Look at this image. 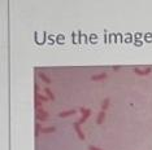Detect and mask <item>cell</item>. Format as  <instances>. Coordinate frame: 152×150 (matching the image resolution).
<instances>
[{"label": "cell", "instance_id": "obj_1", "mask_svg": "<svg viewBox=\"0 0 152 150\" xmlns=\"http://www.w3.org/2000/svg\"><path fill=\"white\" fill-rule=\"evenodd\" d=\"M134 73H135L136 75H140V76H146V75H148V74L152 73V69H151V67H147V69H144V70H140V69H138V67H135V69H134Z\"/></svg>", "mask_w": 152, "mask_h": 150}, {"label": "cell", "instance_id": "obj_2", "mask_svg": "<svg viewBox=\"0 0 152 150\" xmlns=\"http://www.w3.org/2000/svg\"><path fill=\"white\" fill-rule=\"evenodd\" d=\"M73 126H74V129H75V132H77L78 137L81 138V140H85L86 137H85V133H83V132H82V129H81V124H79L78 122H75Z\"/></svg>", "mask_w": 152, "mask_h": 150}, {"label": "cell", "instance_id": "obj_3", "mask_svg": "<svg viewBox=\"0 0 152 150\" xmlns=\"http://www.w3.org/2000/svg\"><path fill=\"white\" fill-rule=\"evenodd\" d=\"M107 78V74L105 73H101V74H96V75H92L91 76V80L92 82H98V80H103Z\"/></svg>", "mask_w": 152, "mask_h": 150}, {"label": "cell", "instance_id": "obj_4", "mask_svg": "<svg viewBox=\"0 0 152 150\" xmlns=\"http://www.w3.org/2000/svg\"><path fill=\"white\" fill-rule=\"evenodd\" d=\"M74 114H75V110H66V111L59 112V117L60 118H66V117H70V115H74Z\"/></svg>", "mask_w": 152, "mask_h": 150}, {"label": "cell", "instance_id": "obj_5", "mask_svg": "<svg viewBox=\"0 0 152 150\" xmlns=\"http://www.w3.org/2000/svg\"><path fill=\"white\" fill-rule=\"evenodd\" d=\"M90 115H91V110H90V109H87V111H86L85 114L82 115V118H81V119H79V120H78V123H79V124H82V123H85V122L87 120V119L90 118Z\"/></svg>", "mask_w": 152, "mask_h": 150}, {"label": "cell", "instance_id": "obj_6", "mask_svg": "<svg viewBox=\"0 0 152 150\" xmlns=\"http://www.w3.org/2000/svg\"><path fill=\"white\" fill-rule=\"evenodd\" d=\"M104 118H105V111L100 110V111H99V114H98V119H96V123H98V124H101V123L104 122Z\"/></svg>", "mask_w": 152, "mask_h": 150}, {"label": "cell", "instance_id": "obj_7", "mask_svg": "<svg viewBox=\"0 0 152 150\" xmlns=\"http://www.w3.org/2000/svg\"><path fill=\"white\" fill-rule=\"evenodd\" d=\"M44 92H45V96H47L49 100H52V101L55 100V95H54V92H52L48 87H45V88H44Z\"/></svg>", "mask_w": 152, "mask_h": 150}, {"label": "cell", "instance_id": "obj_8", "mask_svg": "<svg viewBox=\"0 0 152 150\" xmlns=\"http://www.w3.org/2000/svg\"><path fill=\"white\" fill-rule=\"evenodd\" d=\"M38 75H39V78H40V79L44 82V83H47V84H51V79L45 76V74H43L42 71H39V73H38Z\"/></svg>", "mask_w": 152, "mask_h": 150}, {"label": "cell", "instance_id": "obj_9", "mask_svg": "<svg viewBox=\"0 0 152 150\" xmlns=\"http://www.w3.org/2000/svg\"><path fill=\"white\" fill-rule=\"evenodd\" d=\"M109 102H111V100H109L108 97H107V98H104V100H103V102H101V110H103V111L107 110L108 106H109Z\"/></svg>", "mask_w": 152, "mask_h": 150}, {"label": "cell", "instance_id": "obj_10", "mask_svg": "<svg viewBox=\"0 0 152 150\" xmlns=\"http://www.w3.org/2000/svg\"><path fill=\"white\" fill-rule=\"evenodd\" d=\"M56 128L55 127H44L43 129H42V133H52V132H55Z\"/></svg>", "mask_w": 152, "mask_h": 150}, {"label": "cell", "instance_id": "obj_11", "mask_svg": "<svg viewBox=\"0 0 152 150\" xmlns=\"http://www.w3.org/2000/svg\"><path fill=\"white\" fill-rule=\"evenodd\" d=\"M35 98H39L42 102H45V101H48V100H49L47 96H42L40 93H35Z\"/></svg>", "mask_w": 152, "mask_h": 150}, {"label": "cell", "instance_id": "obj_12", "mask_svg": "<svg viewBox=\"0 0 152 150\" xmlns=\"http://www.w3.org/2000/svg\"><path fill=\"white\" fill-rule=\"evenodd\" d=\"M36 114H38V115H42V117H44V118L48 117V112L45 111V110H43V109H38V110H36Z\"/></svg>", "mask_w": 152, "mask_h": 150}, {"label": "cell", "instance_id": "obj_13", "mask_svg": "<svg viewBox=\"0 0 152 150\" xmlns=\"http://www.w3.org/2000/svg\"><path fill=\"white\" fill-rule=\"evenodd\" d=\"M42 129H43V128H42L40 123H39V122H36V123H35V136H38V133L42 132Z\"/></svg>", "mask_w": 152, "mask_h": 150}, {"label": "cell", "instance_id": "obj_14", "mask_svg": "<svg viewBox=\"0 0 152 150\" xmlns=\"http://www.w3.org/2000/svg\"><path fill=\"white\" fill-rule=\"evenodd\" d=\"M35 109H42V101L39 98H35Z\"/></svg>", "mask_w": 152, "mask_h": 150}, {"label": "cell", "instance_id": "obj_15", "mask_svg": "<svg viewBox=\"0 0 152 150\" xmlns=\"http://www.w3.org/2000/svg\"><path fill=\"white\" fill-rule=\"evenodd\" d=\"M89 150H103V149L98 148V146H94V145H90L89 146Z\"/></svg>", "mask_w": 152, "mask_h": 150}, {"label": "cell", "instance_id": "obj_16", "mask_svg": "<svg viewBox=\"0 0 152 150\" xmlns=\"http://www.w3.org/2000/svg\"><path fill=\"white\" fill-rule=\"evenodd\" d=\"M36 118H38V120H45V119H47V118L42 117V115H38V114H36Z\"/></svg>", "mask_w": 152, "mask_h": 150}, {"label": "cell", "instance_id": "obj_17", "mask_svg": "<svg viewBox=\"0 0 152 150\" xmlns=\"http://www.w3.org/2000/svg\"><path fill=\"white\" fill-rule=\"evenodd\" d=\"M87 111V109H85V107H81V109H79V112H81V114L83 115V114H85V112Z\"/></svg>", "mask_w": 152, "mask_h": 150}]
</instances>
